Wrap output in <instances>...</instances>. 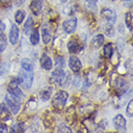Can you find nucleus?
<instances>
[{"instance_id":"3","label":"nucleus","mask_w":133,"mask_h":133,"mask_svg":"<svg viewBox=\"0 0 133 133\" xmlns=\"http://www.w3.org/2000/svg\"><path fill=\"white\" fill-rule=\"evenodd\" d=\"M69 97V94L66 91H60L55 95L52 99V105L55 109L57 110H62L65 107Z\"/></svg>"},{"instance_id":"12","label":"nucleus","mask_w":133,"mask_h":133,"mask_svg":"<svg viewBox=\"0 0 133 133\" xmlns=\"http://www.w3.org/2000/svg\"><path fill=\"white\" fill-rule=\"evenodd\" d=\"M64 71L63 68H56L55 70H53V72L51 73V80L53 81L54 83H60L61 79L63 78L64 76Z\"/></svg>"},{"instance_id":"4","label":"nucleus","mask_w":133,"mask_h":133,"mask_svg":"<svg viewBox=\"0 0 133 133\" xmlns=\"http://www.w3.org/2000/svg\"><path fill=\"white\" fill-rule=\"evenodd\" d=\"M114 88L116 89L117 93L119 95H123L128 89V84L125 80L122 77H117L114 81Z\"/></svg>"},{"instance_id":"6","label":"nucleus","mask_w":133,"mask_h":133,"mask_svg":"<svg viewBox=\"0 0 133 133\" xmlns=\"http://www.w3.org/2000/svg\"><path fill=\"white\" fill-rule=\"evenodd\" d=\"M100 15L101 17L106 20L107 22H110V23L114 24L116 22L117 19V15L116 12H114L113 10H111L109 8H103L101 12H100Z\"/></svg>"},{"instance_id":"36","label":"nucleus","mask_w":133,"mask_h":133,"mask_svg":"<svg viewBox=\"0 0 133 133\" xmlns=\"http://www.w3.org/2000/svg\"><path fill=\"white\" fill-rule=\"evenodd\" d=\"M119 28H120V32H121V33H122V34L124 33V28H123V24H121Z\"/></svg>"},{"instance_id":"30","label":"nucleus","mask_w":133,"mask_h":133,"mask_svg":"<svg viewBox=\"0 0 133 133\" xmlns=\"http://www.w3.org/2000/svg\"><path fill=\"white\" fill-rule=\"evenodd\" d=\"M132 105H133V101H132V100H130V102L128 103L127 108V115H128V117H130V118H132V115H133Z\"/></svg>"},{"instance_id":"10","label":"nucleus","mask_w":133,"mask_h":133,"mask_svg":"<svg viewBox=\"0 0 133 133\" xmlns=\"http://www.w3.org/2000/svg\"><path fill=\"white\" fill-rule=\"evenodd\" d=\"M18 34H19V31H18V28L16 24H12V27L10 29V33H9V40H10L11 43L12 44H16L18 41Z\"/></svg>"},{"instance_id":"7","label":"nucleus","mask_w":133,"mask_h":133,"mask_svg":"<svg viewBox=\"0 0 133 133\" xmlns=\"http://www.w3.org/2000/svg\"><path fill=\"white\" fill-rule=\"evenodd\" d=\"M63 28L65 32L68 34H71L76 30L77 28V19L76 17H71L70 19L66 20L63 22Z\"/></svg>"},{"instance_id":"33","label":"nucleus","mask_w":133,"mask_h":133,"mask_svg":"<svg viewBox=\"0 0 133 133\" xmlns=\"http://www.w3.org/2000/svg\"><path fill=\"white\" fill-rule=\"evenodd\" d=\"M8 132V127L4 123H0V133H6Z\"/></svg>"},{"instance_id":"23","label":"nucleus","mask_w":133,"mask_h":133,"mask_svg":"<svg viewBox=\"0 0 133 133\" xmlns=\"http://www.w3.org/2000/svg\"><path fill=\"white\" fill-rule=\"evenodd\" d=\"M52 94V88H45L41 92V97L43 101H46L50 98Z\"/></svg>"},{"instance_id":"5","label":"nucleus","mask_w":133,"mask_h":133,"mask_svg":"<svg viewBox=\"0 0 133 133\" xmlns=\"http://www.w3.org/2000/svg\"><path fill=\"white\" fill-rule=\"evenodd\" d=\"M114 127L119 132H125L127 131V121L123 117V115H117L113 120Z\"/></svg>"},{"instance_id":"34","label":"nucleus","mask_w":133,"mask_h":133,"mask_svg":"<svg viewBox=\"0 0 133 133\" xmlns=\"http://www.w3.org/2000/svg\"><path fill=\"white\" fill-rule=\"evenodd\" d=\"M5 29H6V25L2 20H0V33H3Z\"/></svg>"},{"instance_id":"27","label":"nucleus","mask_w":133,"mask_h":133,"mask_svg":"<svg viewBox=\"0 0 133 133\" xmlns=\"http://www.w3.org/2000/svg\"><path fill=\"white\" fill-rule=\"evenodd\" d=\"M25 131V127L22 125V123H17L15 124L12 128V132H24Z\"/></svg>"},{"instance_id":"20","label":"nucleus","mask_w":133,"mask_h":133,"mask_svg":"<svg viewBox=\"0 0 133 133\" xmlns=\"http://www.w3.org/2000/svg\"><path fill=\"white\" fill-rule=\"evenodd\" d=\"M103 31L110 38H112L115 35V28H114L113 24L110 23V22H107L106 24L103 25Z\"/></svg>"},{"instance_id":"41","label":"nucleus","mask_w":133,"mask_h":133,"mask_svg":"<svg viewBox=\"0 0 133 133\" xmlns=\"http://www.w3.org/2000/svg\"><path fill=\"white\" fill-rule=\"evenodd\" d=\"M0 110H1V105H0Z\"/></svg>"},{"instance_id":"1","label":"nucleus","mask_w":133,"mask_h":133,"mask_svg":"<svg viewBox=\"0 0 133 133\" xmlns=\"http://www.w3.org/2000/svg\"><path fill=\"white\" fill-rule=\"evenodd\" d=\"M5 102L8 105L9 109L11 110V112L13 115H17L20 110L21 107V103H22V98H20L18 96H17L16 94L9 92L5 96Z\"/></svg>"},{"instance_id":"18","label":"nucleus","mask_w":133,"mask_h":133,"mask_svg":"<svg viewBox=\"0 0 133 133\" xmlns=\"http://www.w3.org/2000/svg\"><path fill=\"white\" fill-rule=\"evenodd\" d=\"M70 82H71V74L69 71H66V72L64 73V76L61 79L59 85L62 87H69Z\"/></svg>"},{"instance_id":"21","label":"nucleus","mask_w":133,"mask_h":133,"mask_svg":"<svg viewBox=\"0 0 133 133\" xmlns=\"http://www.w3.org/2000/svg\"><path fill=\"white\" fill-rule=\"evenodd\" d=\"M25 16H26V13L25 11L20 9V10H17L15 14V19H16V22L18 24H21L23 19L25 18Z\"/></svg>"},{"instance_id":"26","label":"nucleus","mask_w":133,"mask_h":133,"mask_svg":"<svg viewBox=\"0 0 133 133\" xmlns=\"http://www.w3.org/2000/svg\"><path fill=\"white\" fill-rule=\"evenodd\" d=\"M10 70V63H3L0 66V74L1 75H5L6 73H8Z\"/></svg>"},{"instance_id":"19","label":"nucleus","mask_w":133,"mask_h":133,"mask_svg":"<svg viewBox=\"0 0 133 133\" xmlns=\"http://www.w3.org/2000/svg\"><path fill=\"white\" fill-rule=\"evenodd\" d=\"M42 37H43V43L47 44L51 40V32L47 27H43L42 28Z\"/></svg>"},{"instance_id":"40","label":"nucleus","mask_w":133,"mask_h":133,"mask_svg":"<svg viewBox=\"0 0 133 133\" xmlns=\"http://www.w3.org/2000/svg\"><path fill=\"white\" fill-rule=\"evenodd\" d=\"M112 1H117V0H112Z\"/></svg>"},{"instance_id":"11","label":"nucleus","mask_w":133,"mask_h":133,"mask_svg":"<svg viewBox=\"0 0 133 133\" xmlns=\"http://www.w3.org/2000/svg\"><path fill=\"white\" fill-rule=\"evenodd\" d=\"M68 49L70 53H77L83 49V47L80 45V43L75 40H70L68 43Z\"/></svg>"},{"instance_id":"37","label":"nucleus","mask_w":133,"mask_h":133,"mask_svg":"<svg viewBox=\"0 0 133 133\" xmlns=\"http://www.w3.org/2000/svg\"><path fill=\"white\" fill-rule=\"evenodd\" d=\"M0 1H1L2 3H8V2L10 1V0H0Z\"/></svg>"},{"instance_id":"17","label":"nucleus","mask_w":133,"mask_h":133,"mask_svg":"<svg viewBox=\"0 0 133 133\" xmlns=\"http://www.w3.org/2000/svg\"><path fill=\"white\" fill-rule=\"evenodd\" d=\"M24 34L27 35V36H29L31 33V31L33 30V18L31 17H27V20L25 24H24Z\"/></svg>"},{"instance_id":"32","label":"nucleus","mask_w":133,"mask_h":133,"mask_svg":"<svg viewBox=\"0 0 133 133\" xmlns=\"http://www.w3.org/2000/svg\"><path fill=\"white\" fill-rule=\"evenodd\" d=\"M97 1H98V0H85L86 4L89 7H96Z\"/></svg>"},{"instance_id":"29","label":"nucleus","mask_w":133,"mask_h":133,"mask_svg":"<svg viewBox=\"0 0 133 133\" xmlns=\"http://www.w3.org/2000/svg\"><path fill=\"white\" fill-rule=\"evenodd\" d=\"M58 132H66V133H71V130H70V127H68L66 124L62 123L59 128H58Z\"/></svg>"},{"instance_id":"35","label":"nucleus","mask_w":133,"mask_h":133,"mask_svg":"<svg viewBox=\"0 0 133 133\" xmlns=\"http://www.w3.org/2000/svg\"><path fill=\"white\" fill-rule=\"evenodd\" d=\"M25 1H26V0H16V1H15V5L17 7H20Z\"/></svg>"},{"instance_id":"2","label":"nucleus","mask_w":133,"mask_h":133,"mask_svg":"<svg viewBox=\"0 0 133 133\" xmlns=\"http://www.w3.org/2000/svg\"><path fill=\"white\" fill-rule=\"evenodd\" d=\"M34 81V74L33 71H26L23 69H21L18 72V76H17V82L18 85L22 87L24 90H29L32 85H33Z\"/></svg>"},{"instance_id":"8","label":"nucleus","mask_w":133,"mask_h":133,"mask_svg":"<svg viewBox=\"0 0 133 133\" xmlns=\"http://www.w3.org/2000/svg\"><path fill=\"white\" fill-rule=\"evenodd\" d=\"M69 66H70V70L74 71V72H79L81 69H82V64L80 62L79 58L76 55H71L69 59Z\"/></svg>"},{"instance_id":"38","label":"nucleus","mask_w":133,"mask_h":133,"mask_svg":"<svg viewBox=\"0 0 133 133\" xmlns=\"http://www.w3.org/2000/svg\"><path fill=\"white\" fill-rule=\"evenodd\" d=\"M61 2H62V3H65V2H66V1H68V0H60Z\"/></svg>"},{"instance_id":"9","label":"nucleus","mask_w":133,"mask_h":133,"mask_svg":"<svg viewBox=\"0 0 133 133\" xmlns=\"http://www.w3.org/2000/svg\"><path fill=\"white\" fill-rule=\"evenodd\" d=\"M43 6H44V0H33L32 3L30 4V9L33 15L39 16L41 12L43 11Z\"/></svg>"},{"instance_id":"31","label":"nucleus","mask_w":133,"mask_h":133,"mask_svg":"<svg viewBox=\"0 0 133 133\" xmlns=\"http://www.w3.org/2000/svg\"><path fill=\"white\" fill-rule=\"evenodd\" d=\"M18 87V82H17V80H12L9 84V86H8V90H14V89H16Z\"/></svg>"},{"instance_id":"28","label":"nucleus","mask_w":133,"mask_h":133,"mask_svg":"<svg viewBox=\"0 0 133 133\" xmlns=\"http://www.w3.org/2000/svg\"><path fill=\"white\" fill-rule=\"evenodd\" d=\"M56 68H64L65 66V59L63 56H58L56 58V62H55Z\"/></svg>"},{"instance_id":"13","label":"nucleus","mask_w":133,"mask_h":133,"mask_svg":"<svg viewBox=\"0 0 133 133\" xmlns=\"http://www.w3.org/2000/svg\"><path fill=\"white\" fill-rule=\"evenodd\" d=\"M41 66L44 70H50L52 69V61L50 59L49 56H47L46 54H43V56L40 60Z\"/></svg>"},{"instance_id":"24","label":"nucleus","mask_w":133,"mask_h":133,"mask_svg":"<svg viewBox=\"0 0 133 133\" xmlns=\"http://www.w3.org/2000/svg\"><path fill=\"white\" fill-rule=\"evenodd\" d=\"M7 47V38L3 33H0V53H2Z\"/></svg>"},{"instance_id":"16","label":"nucleus","mask_w":133,"mask_h":133,"mask_svg":"<svg viewBox=\"0 0 133 133\" xmlns=\"http://www.w3.org/2000/svg\"><path fill=\"white\" fill-rule=\"evenodd\" d=\"M30 43L33 45H37L39 42H40V34H39V30L38 29H33L30 33Z\"/></svg>"},{"instance_id":"39","label":"nucleus","mask_w":133,"mask_h":133,"mask_svg":"<svg viewBox=\"0 0 133 133\" xmlns=\"http://www.w3.org/2000/svg\"><path fill=\"white\" fill-rule=\"evenodd\" d=\"M124 1H131V0H124Z\"/></svg>"},{"instance_id":"22","label":"nucleus","mask_w":133,"mask_h":133,"mask_svg":"<svg viewBox=\"0 0 133 133\" xmlns=\"http://www.w3.org/2000/svg\"><path fill=\"white\" fill-rule=\"evenodd\" d=\"M103 52H104V56L105 57L111 58L114 52V48L112 43H107V44H105L104 47H103Z\"/></svg>"},{"instance_id":"14","label":"nucleus","mask_w":133,"mask_h":133,"mask_svg":"<svg viewBox=\"0 0 133 133\" xmlns=\"http://www.w3.org/2000/svg\"><path fill=\"white\" fill-rule=\"evenodd\" d=\"M91 43H92V45H93L95 48H99L103 43H104V36L101 35V34H98L97 36H95L93 39H92Z\"/></svg>"},{"instance_id":"25","label":"nucleus","mask_w":133,"mask_h":133,"mask_svg":"<svg viewBox=\"0 0 133 133\" xmlns=\"http://www.w3.org/2000/svg\"><path fill=\"white\" fill-rule=\"evenodd\" d=\"M132 21H133V18H132V13H127L125 15V24H127V28L129 29L130 31H132Z\"/></svg>"},{"instance_id":"15","label":"nucleus","mask_w":133,"mask_h":133,"mask_svg":"<svg viewBox=\"0 0 133 133\" xmlns=\"http://www.w3.org/2000/svg\"><path fill=\"white\" fill-rule=\"evenodd\" d=\"M21 69H23L26 71H33L34 70V65L32 61L28 58H23L21 60Z\"/></svg>"}]
</instances>
